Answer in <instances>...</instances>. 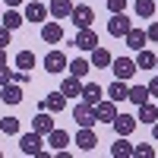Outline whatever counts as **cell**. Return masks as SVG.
Here are the masks:
<instances>
[{
    "mask_svg": "<svg viewBox=\"0 0 158 158\" xmlns=\"http://www.w3.org/2000/svg\"><path fill=\"white\" fill-rule=\"evenodd\" d=\"M48 146L54 149V152H57V149H67V146H70V133H67V130H57V127H54V130L48 133Z\"/></svg>",
    "mask_w": 158,
    "mask_h": 158,
    "instance_id": "obj_21",
    "label": "cell"
},
{
    "mask_svg": "<svg viewBox=\"0 0 158 158\" xmlns=\"http://www.w3.org/2000/svg\"><path fill=\"white\" fill-rule=\"evenodd\" d=\"M136 120H139V123H149V127H152V123L158 120V108H155L152 101H142V104H139V114H136Z\"/></svg>",
    "mask_w": 158,
    "mask_h": 158,
    "instance_id": "obj_24",
    "label": "cell"
},
{
    "mask_svg": "<svg viewBox=\"0 0 158 158\" xmlns=\"http://www.w3.org/2000/svg\"><path fill=\"white\" fill-rule=\"evenodd\" d=\"M32 130H35V133H41V136H48L51 130H54V120H51V114H48V111H38V114L32 117Z\"/></svg>",
    "mask_w": 158,
    "mask_h": 158,
    "instance_id": "obj_19",
    "label": "cell"
},
{
    "mask_svg": "<svg viewBox=\"0 0 158 158\" xmlns=\"http://www.w3.org/2000/svg\"><path fill=\"white\" fill-rule=\"evenodd\" d=\"M111 155H114V158H130V155H133V146H130V136H117V142L111 146Z\"/></svg>",
    "mask_w": 158,
    "mask_h": 158,
    "instance_id": "obj_27",
    "label": "cell"
},
{
    "mask_svg": "<svg viewBox=\"0 0 158 158\" xmlns=\"http://www.w3.org/2000/svg\"><path fill=\"white\" fill-rule=\"evenodd\" d=\"M101 98H104V89H101L98 82H85V85H82V101H85V104H98Z\"/></svg>",
    "mask_w": 158,
    "mask_h": 158,
    "instance_id": "obj_22",
    "label": "cell"
},
{
    "mask_svg": "<svg viewBox=\"0 0 158 158\" xmlns=\"http://www.w3.org/2000/svg\"><path fill=\"white\" fill-rule=\"evenodd\" d=\"M41 41H44V44H60V41H63V25H60L57 19H51V22L44 19V22H41Z\"/></svg>",
    "mask_w": 158,
    "mask_h": 158,
    "instance_id": "obj_4",
    "label": "cell"
},
{
    "mask_svg": "<svg viewBox=\"0 0 158 158\" xmlns=\"http://www.w3.org/2000/svg\"><path fill=\"white\" fill-rule=\"evenodd\" d=\"M95 117L101 123H111L114 117H117V101H111V98H101L98 104H95Z\"/></svg>",
    "mask_w": 158,
    "mask_h": 158,
    "instance_id": "obj_11",
    "label": "cell"
},
{
    "mask_svg": "<svg viewBox=\"0 0 158 158\" xmlns=\"http://www.w3.org/2000/svg\"><path fill=\"white\" fill-rule=\"evenodd\" d=\"M0 101H3V104H19V101H22V85H19V82L0 85Z\"/></svg>",
    "mask_w": 158,
    "mask_h": 158,
    "instance_id": "obj_16",
    "label": "cell"
},
{
    "mask_svg": "<svg viewBox=\"0 0 158 158\" xmlns=\"http://www.w3.org/2000/svg\"><path fill=\"white\" fill-rule=\"evenodd\" d=\"M149 98H152V95H149V89H146V85H130V95H127V101H133L136 108H139L142 101H149Z\"/></svg>",
    "mask_w": 158,
    "mask_h": 158,
    "instance_id": "obj_29",
    "label": "cell"
},
{
    "mask_svg": "<svg viewBox=\"0 0 158 158\" xmlns=\"http://www.w3.org/2000/svg\"><path fill=\"white\" fill-rule=\"evenodd\" d=\"M104 95H108L111 101H117V104H120V101H127V95H130L127 79H114V82H111L108 89H104Z\"/></svg>",
    "mask_w": 158,
    "mask_h": 158,
    "instance_id": "obj_15",
    "label": "cell"
},
{
    "mask_svg": "<svg viewBox=\"0 0 158 158\" xmlns=\"http://www.w3.org/2000/svg\"><path fill=\"white\" fill-rule=\"evenodd\" d=\"M152 136H155V142H158V120L152 123Z\"/></svg>",
    "mask_w": 158,
    "mask_h": 158,
    "instance_id": "obj_39",
    "label": "cell"
},
{
    "mask_svg": "<svg viewBox=\"0 0 158 158\" xmlns=\"http://www.w3.org/2000/svg\"><path fill=\"white\" fill-rule=\"evenodd\" d=\"M73 120L79 127H95L98 123V117H95V104H85L82 98L76 101V108H73Z\"/></svg>",
    "mask_w": 158,
    "mask_h": 158,
    "instance_id": "obj_2",
    "label": "cell"
},
{
    "mask_svg": "<svg viewBox=\"0 0 158 158\" xmlns=\"http://www.w3.org/2000/svg\"><path fill=\"white\" fill-rule=\"evenodd\" d=\"M155 70H158V60H155Z\"/></svg>",
    "mask_w": 158,
    "mask_h": 158,
    "instance_id": "obj_41",
    "label": "cell"
},
{
    "mask_svg": "<svg viewBox=\"0 0 158 158\" xmlns=\"http://www.w3.org/2000/svg\"><path fill=\"white\" fill-rule=\"evenodd\" d=\"M38 108H41V111H51V114H60L63 108H67V95H63L60 89H57V92H48Z\"/></svg>",
    "mask_w": 158,
    "mask_h": 158,
    "instance_id": "obj_7",
    "label": "cell"
},
{
    "mask_svg": "<svg viewBox=\"0 0 158 158\" xmlns=\"http://www.w3.org/2000/svg\"><path fill=\"white\" fill-rule=\"evenodd\" d=\"M32 67H35V54H32V51H19V54H16V70L29 73Z\"/></svg>",
    "mask_w": 158,
    "mask_h": 158,
    "instance_id": "obj_31",
    "label": "cell"
},
{
    "mask_svg": "<svg viewBox=\"0 0 158 158\" xmlns=\"http://www.w3.org/2000/svg\"><path fill=\"white\" fill-rule=\"evenodd\" d=\"M73 44H76L79 51H92V48H98V35L92 32V29H76Z\"/></svg>",
    "mask_w": 158,
    "mask_h": 158,
    "instance_id": "obj_10",
    "label": "cell"
},
{
    "mask_svg": "<svg viewBox=\"0 0 158 158\" xmlns=\"http://www.w3.org/2000/svg\"><path fill=\"white\" fill-rule=\"evenodd\" d=\"M130 25H133V22L127 19V13H111V19H108V35H111V38H123V35L130 32Z\"/></svg>",
    "mask_w": 158,
    "mask_h": 158,
    "instance_id": "obj_5",
    "label": "cell"
},
{
    "mask_svg": "<svg viewBox=\"0 0 158 158\" xmlns=\"http://www.w3.org/2000/svg\"><path fill=\"white\" fill-rule=\"evenodd\" d=\"M0 130H3L6 136H16V133H19V117H13V114L0 117Z\"/></svg>",
    "mask_w": 158,
    "mask_h": 158,
    "instance_id": "obj_30",
    "label": "cell"
},
{
    "mask_svg": "<svg viewBox=\"0 0 158 158\" xmlns=\"http://www.w3.org/2000/svg\"><path fill=\"white\" fill-rule=\"evenodd\" d=\"M70 22L76 25V29H92V22H95V10H92V6H85V3H73Z\"/></svg>",
    "mask_w": 158,
    "mask_h": 158,
    "instance_id": "obj_1",
    "label": "cell"
},
{
    "mask_svg": "<svg viewBox=\"0 0 158 158\" xmlns=\"http://www.w3.org/2000/svg\"><path fill=\"white\" fill-rule=\"evenodd\" d=\"M133 155L136 158H155V146L152 142H139V146H133Z\"/></svg>",
    "mask_w": 158,
    "mask_h": 158,
    "instance_id": "obj_32",
    "label": "cell"
},
{
    "mask_svg": "<svg viewBox=\"0 0 158 158\" xmlns=\"http://www.w3.org/2000/svg\"><path fill=\"white\" fill-rule=\"evenodd\" d=\"M136 123H139V120H136L133 114H117L114 120H111V127H114V133H117V136H130V133L136 130Z\"/></svg>",
    "mask_w": 158,
    "mask_h": 158,
    "instance_id": "obj_8",
    "label": "cell"
},
{
    "mask_svg": "<svg viewBox=\"0 0 158 158\" xmlns=\"http://www.w3.org/2000/svg\"><path fill=\"white\" fill-rule=\"evenodd\" d=\"M51 19H70V13H73V0H51Z\"/></svg>",
    "mask_w": 158,
    "mask_h": 158,
    "instance_id": "obj_17",
    "label": "cell"
},
{
    "mask_svg": "<svg viewBox=\"0 0 158 158\" xmlns=\"http://www.w3.org/2000/svg\"><path fill=\"white\" fill-rule=\"evenodd\" d=\"M67 57H63V51H48V57H44V70L48 73H63L67 70Z\"/></svg>",
    "mask_w": 158,
    "mask_h": 158,
    "instance_id": "obj_14",
    "label": "cell"
},
{
    "mask_svg": "<svg viewBox=\"0 0 158 158\" xmlns=\"http://www.w3.org/2000/svg\"><path fill=\"white\" fill-rule=\"evenodd\" d=\"M155 6H158V0H136L133 3L139 19H155Z\"/></svg>",
    "mask_w": 158,
    "mask_h": 158,
    "instance_id": "obj_25",
    "label": "cell"
},
{
    "mask_svg": "<svg viewBox=\"0 0 158 158\" xmlns=\"http://www.w3.org/2000/svg\"><path fill=\"white\" fill-rule=\"evenodd\" d=\"M3 63H6V51L0 48V67H3Z\"/></svg>",
    "mask_w": 158,
    "mask_h": 158,
    "instance_id": "obj_40",
    "label": "cell"
},
{
    "mask_svg": "<svg viewBox=\"0 0 158 158\" xmlns=\"http://www.w3.org/2000/svg\"><path fill=\"white\" fill-rule=\"evenodd\" d=\"M82 79H79V76H67V79H63V82H60V92H63V95H67V98H82Z\"/></svg>",
    "mask_w": 158,
    "mask_h": 158,
    "instance_id": "obj_13",
    "label": "cell"
},
{
    "mask_svg": "<svg viewBox=\"0 0 158 158\" xmlns=\"http://www.w3.org/2000/svg\"><path fill=\"white\" fill-rule=\"evenodd\" d=\"M76 146L82 149V152H92L98 146V136H95V130L92 127H79V133H76Z\"/></svg>",
    "mask_w": 158,
    "mask_h": 158,
    "instance_id": "obj_12",
    "label": "cell"
},
{
    "mask_svg": "<svg viewBox=\"0 0 158 158\" xmlns=\"http://www.w3.org/2000/svg\"><path fill=\"white\" fill-rule=\"evenodd\" d=\"M104 3H108L111 13H123V10H127V0H104Z\"/></svg>",
    "mask_w": 158,
    "mask_h": 158,
    "instance_id": "obj_34",
    "label": "cell"
},
{
    "mask_svg": "<svg viewBox=\"0 0 158 158\" xmlns=\"http://www.w3.org/2000/svg\"><path fill=\"white\" fill-rule=\"evenodd\" d=\"M146 38L158 44V19H152V22H149V29H146Z\"/></svg>",
    "mask_w": 158,
    "mask_h": 158,
    "instance_id": "obj_33",
    "label": "cell"
},
{
    "mask_svg": "<svg viewBox=\"0 0 158 158\" xmlns=\"http://www.w3.org/2000/svg\"><path fill=\"white\" fill-rule=\"evenodd\" d=\"M127 38V48H133V51H139V48H146V29H133V25H130V32L123 35Z\"/></svg>",
    "mask_w": 158,
    "mask_h": 158,
    "instance_id": "obj_23",
    "label": "cell"
},
{
    "mask_svg": "<svg viewBox=\"0 0 158 158\" xmlns=\"http://www.w3.org/2000/svg\"><path fill=\"white\" fill-rule=\"evenodd\" d=\"M10 82H13V70L3 63V67H0V85H10Z\"/></svg>",
    "mask_w": 158,
    "mask_h": 158,
    "instance_id": "obj_35",
    "label": "cell"
},
{
    "mask_svg": "<svg viewBox=\"0 0 158 158\" xmlns=\"http://www.w3.org/2000/svg\"><path fill=\"white\" fill-rule=\"evenodd\" d=\"M146 89H149V95H152V98H158V76H152V82H149Z\"/></svg>",
    "mask_w": 158,
    "mask_h": 158,
    "instance_id": "obj_37",
    "label": "cell"
},
{
    "mask_svg": "<svg viewBox=\"0 0 158 158\" xmlns=\"http://www.w3.org/2000/svg\"><path fill=\"white\" fill-rule=\"evenodd\" d=\"M67 70H70V76L85 79V76H89V70H92V63H89L85 57H76V60H70V63H67Z\"/></svg>",
    "mask_w": 158,
    "mask_h": 158,
    "instance_id": "obj_26",
    "label": "cell"
},
{
    "mask_svg": "<svg viewBox=\"0 0 158 158\" xmlns=\"http://www.w3.org/2000/svg\"><path fill=\"white\" fill-rule=\"evenodd\" d=\"M41 149H44L41 133H35V130H32V133H22V136H19V152H22V155H32V158H35Z\"/></svg>",
    "mask_w": 158,
    "mask_h": 158,
    "instance_id": "obj_3",
    "label": "cell"
},
{
    "mask_svg": "<svg viewBox=\"0 0 158 158\" xmlns=\"http://www.w3.org/2000/svg\"><path fill=\"white\" fill-rule=\"evenodd\" d=\"M155 54L149 48H139V54H136V70H155Z\"/></svg>",
    "mask_w": 158,
    "mask_h": 158,
    "instance_id": "obj_28",
    "label": "cell"
},
{
    "mask_svg": "<svg viewBox=\"0 0 158 158\" xmlns=\"http://www.w3.org/2000/svg\"><path fill=\"white\" fill-rule=\"evenodd\" d=\"M10 38H13V32L6 29V25H0V48H6V44H10Z\"/></svg>",
    "mask_w": 158,
    "mask_h": 158,
    "instance_id": "obj_36",
    "label": "cell"
},
{
    "mask_svg": "<svg viewBox=\"0 0 158 158\" xmlns=\"http://www.w3.org/2000/svg\"><path fill=\"white\" fill-rule=\"evenodd\" d=\"M0 158H3V152H0Z\"/></svg>",
    "mask_w": 158,
    "mask_h": 158,
    "instance_id": "obj_42",
    "label": "cell"
},
{
    "mask_svg": "<svg viewBox=\"0 0 158 158\" xmlns=\"http://www.w3.org/2000/svg\"><path fill=\"white\" fill-rule=\"evenodd\" d=\"M22 22H25V16H22L19 10H13V6H6V13H0V25H6L10 32H16Z\"/></svg>",
    "mask_w": 158,
    "mask_h": 158,
    "instance_id": "obj_18",
    "label": "cell"
},
{
    "mask_svg": "<svg viewBox=\"0 0 158 158\" xmlns=\"http://www.w3.org/2000/svg\"><path fill=\"white\" fill-rule=\"evenodd\" d=\"M89 54H92V57H89V63H92V67H98V70L111 67V60H114V57H111V51H104L101 44H98V48H92Z\"/></svg>",
    "mask_w": 158,
    "mask_h": 158,
    "instance_id": "obj_20",
    "label": "cell"
},
{
    "mask_svg": "<svg viewBox=\"0 0 158 158\" xmlns=\"http://www.w3.org/2000/svg\"><path fill=\"white\" fill-rule=\"evenodd\" d=\"M111 70H114V79H133V76H136V60H130V57H114V60H111Z\"/></svg>",
    "mask_w": 158,
    "mask_h": 158,
    "instance_id": "obj_6",
    "label": "cell"
},
{
    "mask_svg": "<svg viewBox=\"0 0 158 158\" xmlns=\"http://www.w3.org/2000/svg\"><path fill=\"white\" fill-rule=\"evenodd\" d=\"M3 3H6V6H13V10H16V6H22V3H25V0H3Z\"/></svg>",
    "mask_w": 158,
    "mask_h": 158,
    "instance_id": "obj_38",
    "label": "cell"
},
{
    "mask_svg": "<svg viewBox=\"0 0 158 158\" xmlns=\"http://www.w3.org/2000/svg\"><path fill=\"white\" fill-rule=\"evenodd\" d=\"M48 16H51V13H48V6L41 3V0H32V3H25V22H38V25H41Z\"/></svg>",
    "mask_w": 158,
    "mask_h": 158,
    "instance_id": "obj_9",
    "label": "cell"
}]
</instances>
